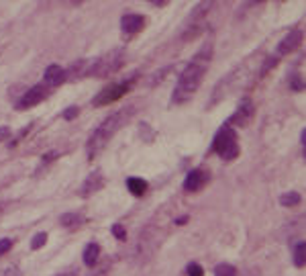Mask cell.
I'll return each instance as SVG.
<instances>
[{"instance_id":"14","label":"cell","mask_w":306,"mask_h":276,"mask_svg":"<svg viewBox=\"0 0 306 276\" xmlns=\"http://www.w3.org/2000/svg\"><path fill=\"white\" fill-rule=\"evenodd\" d=\"M98 256H100V246L98 244H88L86 250H84V262L88 266H94L98 262Z\"/></svg>"},{"instance_id":"3","label":"cell","mask_w":306,"mask_h":276,"mask_svg":"<svg viewBox=\"0 0 306 276\" xmlns=\"http://www.w3.org/2000/svg\"><path fill=\"white\" fill-rule=\"evenodd\" d=\"M123 62H125V51L115 49V51H111V53H106V55L94 60V62L90 64V68H88V74H90V76H96V78L111 76V74H115V72L123 66Z\"/></svg>"},{"instance_id":"26","label":"cell","mask_w":306,"mask_h":276,"mask_svg":"<svg viewBox=\"0 0 306 276\" xmlns=\"http://www.w3.org/2000/svg\"><path fill=\"white\" fill-rule=\"evenodd\" d=\"M57 276H80L78 272H63V274H57Z\"/></svg>"},{"instance_id":"13","label":"cell","mask_w":306,"mask_h":276,"mask_svg":"<svg viewBox=\"0 0 306 276\" xmlns=\"http://www.w3.org/2000/svg\"><path fill=\"white\" fill-rule=\"evenodd\" d=\"M59 223H61L63 227H68V229H78V227L84 223V217H82L80 213H65V215L59 219Z\"/></svg>"},{"instance_id":"23","label":"cell","mask_w":306,"mask_h":276,"mask_svg":"<svg viewBox=\"0 0 306 276\" xmlns=\"http://www.w3.org/2000/svg\"><path fill=\"white\" fill-rule=\"evenodd\" d=\"M76 115H78V107H72V109H68V111L63 113V117H65V119H74Z\"/></svg>"},{"instance_id":"1","label":"cell","mask_w":306,"mask_h":276,"mask_svg":"<svg viewBox=\"0 0 306 276\" xmlns=\"http://www.w3.org/2000/svg\"><path fill=\"white\" fill-rule=\"evenodd\" d=\"M208 64H210V47L202 49V51L186 66V70L180 74L178 84H176V90H173V96H171V101H173L176 105L186 103V101H190V98L194 96V92L198 90V86H200V82H202V78H204V74H206V70H208Z\"/></svg>"},{"instance_id":"22","label":"cell","mask_w":306,"mask_h":276,"mask_svg":"<svg viewBox=\"0 0 306 276\" xmlns=\"http://www.w3.org/2000/svg\"><path fill=\"white\" fill-rule=\"evenodd\" d=\"M12 248V240H8V238H4V240H0V256H4L8 250Z\"/></svg>"},{"instance_id":"11","label":"cell","mask_w":306,"mask_h":276,"mask_svg":"<svg viewBox=\"0 0 306 276\" xmlns=\"http://www.w3.org/2000/svg\"><path fill=\"white\" fill-rule=\"evenodd\" d=\"M104 186V178H102V174L100 172H92L86 180H84V184H82V196H90V194H94L96 190H100Z\"/></svg>"},{"instance_id":"10","label":"cell","mask_w":306,"mask_h":276,"mask_svg":"<svg viewBox=\"0 0 306 276\" xmlns=\"http://www.w3.org/2000/svg\"><path fill=\"white\" fill-rule=\"evenodd\" d=\"M65 80V70L61 68V66H49L47 70H45V74H43V84L45 86H57V84H61Z\"/></svg>"},{"instance_id":"9","label":"cell","mask_w":306,"mask_h":276,"mask_svg":"<svg viewBox=\"0 0 306 276\" xmlns=\"http://www.w3.org/2000/svg\"><path fill=\"white\" fill-rule=\"evenodd\" d=\"M302 31H292V33H288L284 39H282V43L278 45V53L280 55H284V53H290V51H294L300 43H302Z\"/></svg>"},{"instance_id":"17","label":"cell","mask_w":306,"mask_h":276,"mask_svg":"<svg viewBox=\"0 0 306 276\" xmlns=\"http://www.w3.org/2000/svg\"><path fill=\"white\" fill-rule=\"evenodd\" d=\"M280 203H282L284 207H294V205L300 203V194H298V192H286V194H282Z\"/></svg>"},{"instance_id":"7","label":"cell","mask_w":306,"mask_h":276,"mask_svg":"<svg viewBox=\"0 0 306 276\" xmlns=\"http://www.w3.org/2000/svg\"><path fill=\"white\" fill-rule=\"evenodd\" d=\"M253 119V105H251V101L249 98H245L241 105H239V109L235 111V115L231 117V125H237V127H245L249 121Z\"/></svg>"},{"instance_id":"18","label":"cell","mask_w":306,"mask_h":276,"mask_svg":"<svg viewBox=\"0 0 306 276\" xmlns=\"http://www.w3.org/2000/svg\"><path fill=\"white\" fill-rule=\"evenodd\" d=\"M214 276H237V270L231 264H218L214 268Z\"/></svg>"},{"instance_id":"8","label":"cell","mask_w":306,"mask_h":276,"mask_svg":"<svg viewBox=\"0 0 306 276\" xmlns=\"http://www.w3.org/2000/svg\"><path fill=\"white\" fill-rule=\"evenodd\" d=\"M143 25H145V18H143L141 14H125V16L121 18V29H123V33H127V35L139 33V31L143 29Z\"/></svg>"},{"instance_id":"25","label":"cell","mask_w":306,"mask_h":276,"mask_svg":"<svg viewBox=\"0 0 306 276\" xmlns=\"http://www.w3.org/2000/svg\"><path fill=\"white\" fill-rule=\"evenodd\" d=\"M149 2H153V4H157V6H161V4H165L167 0H149Z\"/></svg>"},{"instance_id":"4","label":"cell","mask_w":306,"mask_h":276,"mask_svg":"<svg viewBox=\"0 0 306 276\" xmlns=\"http://www.w3.org/2000/svg\"><path fill=\"white\" fill-rule=\"evenodd\" d=\"M212 147L223 160H235L239 155V143H237V137H235V131L229 129V127H223L216 133Z\"/></svg>"},{"instance_id":"15","label":"cell","mask_w":306,"mask_h":276,"mask_svg":"<svg viewBox=\"0 0 306 276\" xmlns=\"http://www.w3.org/2000/svg\"><path fill=\"white\" fill-rule=\"evenodd\" d=\"M127 186H129V190H131L135 196H143L145 190H147V182H145L143 178H129V180H127Z\"/></svg>"},{"instance_id":"5","label":"cell","mask_w":306,"mask_h":276,"mask_svg":"<svg viewBox=\"0 0 306 276\" xmlns=\"http://www.w3.org/2000/svg\"><path fill=\"white\" fill-rule=\"evenodd\" d=\"M47 94H49V86H45V84H37V86H33L29 92H25V96L18 101L16 109H18V111H23V109H31V107L39 105L41 101H45Z\"/></svg>"},{"instance_id":"12","label":"cell","mask_w":306,"mask_h":276,"mask_svg":"<svg viewBox=\"0 0 306 276\" xmlns=\"http://www.w3.org/2000/svg\"><path fill=\"white\" fill-rule=\"evenodd\" d=\"M204 184H206V174H204L202 170H192V172L186 176L184 188H186L188 192H196V190H200Z\"/></svg>"},{"instance_id":"6","label":"cell","mask_w":306,"mask_h":276,"mask_svg":"<svg viewBox=\"0 0 306 276\" xmlns=\"http://www.w3.org/2000/svg\"><path fill=\"white\" fill-rule=\"evenodd\" d=\"M131 80H127V82H123V84H115V86H111V88H106V90H102L96 98H94V107H102V105H108V103H113V101H117V98H121L129 88H131Z\"/></svg>"},{"instance_id":"21","label":"cell","mask_w":306,"mask_h":276,"mask_svg":"<svg viewBox=\"0 0 306 276\" xmlns=\"http://www.w3.org/2000/svg\"><path fill=\"white\" fill-rule=\"evenodd\" d=\"M113 233H115V238H117V240H121V242L127 238V231H125V227H123V225H115V227H113Z\"/></svg>"},{"instance_id":"16","label":"cell","mask_w":306,"mask_h":276,"mask_svg":"<svg viewBox=\"0 0 306 276\" xmlns=\"http://www.w3.org/2000/svg\"><path fill=\"white\" fill-rule=\"evenodd\" d=\"M294 264H296L298 268H302V266L306 264V244L304 242L296 244V248H294Z\"/></svg>"},{"instance_id":"19","label":"cell","mask_w":306,"mask_h":276,"mask_svg":"<svg viewBox=\"0 0 306 276\" xmlns=\"http://www.w3.org/2000/svg\"><path fill=\"white\" fill-rule=\"evenodd\" d=\"M45 242H47V233H37V235L33 238V242H31V248H33V250H39V248L45 246Z\"/></svg>"},{"instance_id":"2","label":"cell","mask_w":306,"mask_h":276,"mask_svg":"<svg viewBox=\"0 0 306 276\" xmlns=\"http://www.w3.org/2000/svg\"><path fill=\"white\" fill-rule=\"evenodd\" d=\"M133 113H135V107H125V109H121V111L108 115V117L94 129V133L90 135L88 143H86V149H88V157H90V160H94V157L106 147V143L115 137V133H117L123 125H127V121L131 119Z\"/></svg>"},{"instance_id":"24","label":"cell","mask_w":306,"mask_h":276,"mask_svg":"<svg viewBox=\"0 0 306 276\" xmlns=\"http://www.w3.org/2000/svg\"><path fill=\"white\" fill-rule=\"evenodd\" d=\"M8 135H10V129L8 127H0V141H4Z\"/></svg>"},{"instance_id":"27","label":"cell","mask_w":306,"mask_h":276,"mask_svg":"<svg viewBox=\"0 0 306 276\" xmlns=\"http://www.w3.org/2000/svg\"><path fill=\"white\" fill-rule=\"evenodd\" d=\"M253 2H266V0H253Z\"/></svg>"},{"instance_id":"20","label":"cell","mask_w":306,"mask_h":276,"mask_svg":"<svg viewBox=\"0 0 306 276\" xmlns=\"http://www.w3.org/2000/svg\"><path fill=\"white\" fill-rule=\"evenodd\" d=\"M188 276H204V270H202V266H200V264L192 262V264L188 266Z\"/></svg>"}]
</instances>
